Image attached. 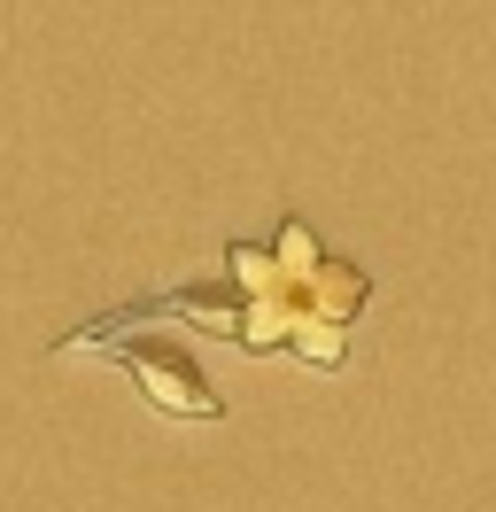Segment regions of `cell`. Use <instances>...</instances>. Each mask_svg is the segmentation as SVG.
I'll use <instances>...</instances> for the list:
<instances>
[{
  "mask_svg": "<svg viewBox=\"0 0 496 512\" xmlns=\"http://www.w3.org/2000/svg\"><path fill=\"white\" fill-rule=\"evenodd\" d=\"M117 365H124V381H140V396H148L155 412H179V419H225V396L202 381V365H194L179 342L132 334V342H117Z\"/></svg>",
  "mask_w": 496,
  "mask_h": 512,
  "instance_id": "cell-1",
  "label": "cell"
}]
</instances>
